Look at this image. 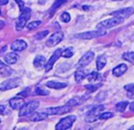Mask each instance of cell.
I'll return each mask as SVG.
<instances>
[{"label": "cell", "mask_w": 134, "mask_h": 130, "mask_svg": "<svg viewBox=\"0 0 134 130\" xmlns=\"http://www.w3.org/2000/svg\"><path fill=\"white\" fill-rule=\"evenodd\" d=\"M87 79H88L89 82H94V81L102 80V75H99V73L96 72V71H92L89 74H87Z\"/></svg>", "instance_id": "24"}, {"label": "cell", "mask_w": 134, "mask_h": 130, "mask_svg": "<svg viewBox=\"0 0 134 130\" xmlns=\"http://www.w3.org/2000/svg\"><path fill=\"white\" fill-rule=\"evenodd\" d=\"M134 13V8L133 7H126V8H121V9H118V10H115L113 13H111L112 16H115V17H120V18H127L129 16H131L132 14Z\"/></svg>", "instance_id": "12"}, {"label": "cell", "mask_w": 134, "mask_h": 130, "mask_svg": "<svg viewBox=\"0 0 134 130\" xmlns=\"http://www.w3.org/2000/svg\"><path fill=\"white\" fill-rule=\"evenodd\" d=\"M127 69H128V67H127L126 64H119V65H117L116 67H114L112 69V73L115 77H120L127 71Z\"/></svg>", "instance_id": "15"}, {"label": "cell", "mask_w": 134, "mask_h": 130, "mask_svg": "<svg viewBox=\"0 0 134 130\" xmlns=\"http://www.w3.org/2000/svg\"><path fill=\"white\" fill-rule=\"evenodd\" d=\"M26 47H27V43L25 41H23V40H16L10 45V48L14 51H22Z\"/></svg>", "instance_id": "14"}, {"label": "cell", "mask_w": 134, "mask_h": 130, "mask_svg": "<svg viewBox=\"0 0 134 130\" xmlns=\"http://www.w3.org/2000/svg\"><path fill=\"white\" fill-rule=\"evenodd\" d=\"M68 0H57L54 3H53V5H52V7H51V9H50V16L53 14V12L55 10V9H58L63 3H65V2H67Z\"/></svg>", "instance_id": "26"}, {"label": "cell", "mask_w": 134, "mask_h": 130, "mask_svg": "<svg viewBox=\"0 0 134 130\" xmlns=\"http://www.w3.org/2000/svg\"><path fill=\"white\" fill-rule=\"evenodd\" d=\"M93 58H94V52L91 51V50L87 51V52L79 60L77 66H79V67H85V66H87L88 64L91 63V61L93 60Z\"/></svg>", "instance_id": "11"}, {"label": "cell", "mask_w": 134, "mask_h": 130, "mask_svg": "<svg viewBox=\"0 0 134 130\" xmlns=\"http://www.w3.org/2000/svg\"><path fill=\"white\" fill-rule=\"evenodd\" d=\"M45 65H46V60H45V58H44L43 56L38 55V56L35 58V60H34V66L37 67V68H42V67H45Z\"/></svg>", "instance_id": "18"}, {"label": "cell", "mask_w": 134, "mask_h": 130, "mask_svg": "<svg viewBox=\"0 0 134 130\" xmlns=\"http://www.w3.org/2000/svg\"><path fill=\"white\" fill-rule=\"evenodd\" d=\"M4 110H5V106L0 105V114H4Z\"/></svg>", "instance_id": "36"}, {"label": "cell", "mask_w": 134, "mask_h": 130, "mask_svg": "<svg viewBox=\"0 0 134 130\" xmlns=\"http://www.w3.org/2000/svg\"><path fill=\"white\" fill-rule=\"evenodd\" d=\"M104 110V105H97L95 107H93L92 109H90L86 115H85V121L88 122V123H92V122H95L98 117H99V114L102 113V111Z\"/></svg>", "instance_id": "2"}, {"label": "cell", "mask_w": 134, "mask_h": 130, "mask_svg": "<svg viewBox=\"0 0 134 130\" xmlns=\"http://www.w3.org/2000/svg\"><path fill=\"white\" fill-rule=\"evenodd\" d=\"M85 88L88 91H95L98 88V85H89V84H87V85H85Z\"/></svg>", "instance_id": "35"}, {"label": "cell", "mask_w": 134, "mask_h": 130, "mask_svg": "<svg viewBox=\"0 0 134 130\" xmlns=\"http://www.w3.org/2000/svg\"><path fill=\"white\" fill-rule=\"evenodd\" d=\"M12 72H13V70L6 64H4L2 61H0V74L3 77H8L12 74Z\"/></svg>", "instance_id": "20"}, {"label": "cell", "mask_w": 134, "mask_h": 130, "mask_svg": "<svg viewBox=\"0 0 134 130\" xmlns=\"http://www.w3.org/2000/svg\"><path fill=\"white\" fill-rule=\"evenodd\" d=\"M130 129H133V130H134V126H132V127H130Z\"/></svg>", "instance_id": "40"}, {"label": "cell", "mask_w": 134, "mask_h": 130, "mask_svg": "<svg viewBox=\"0 0 134 130\" xmlns=\"http://www.w3.org/2000/svg\"><path fill=\"white\" fill-rule=\"evenodd\" d=\"M4 25H5V23H4V21H2V20H0V29H2V28L4 27Z\"/></svg>", "instance_id": "38"}, {"label": "cell", "mask_w": 134, "mask_h": 130, "mask_svg": "<svg viewBox=\"0 0 134 130\" xmlns=\"http://www.w3.org/2000/svg\"><path fill=\"white\" fill-rule=\"evenodd\" d=\"M63 32L61 31H57V32H53L50 38H48V40L46 41V45L49 46V47H52V46H55L58 45L62 40H63Z\"/></svg>", "instance_id": "8"}, {"label": "cell", "mask_w": 134, "mask_h": 130, "mask_svg": "<svg viewBox=\"0 0 134 130\" xmlns=\"http://www.w3.org/2000/svg\"><path fill=\"white\" fill-rule=\"evenodd\" d=\"M130 110H131V111H133V112H134V102H133V103H131V104H130Z\"/></svg>", "instance_id": "39"}, {"label": "cell", "mask_w": 134, "mask_h": 130, "mask_svg": "<svg viewBox=\"0 0 134 130\" xmlns=\"http://www.w3.org/2000/svg\"><path fill=\"white\" fill-rule=\"evenodd\" d=\"M35 93L38 94V95H47L49 92H48V90L44 89L43 87H41V86H37V87H36V90H35Z\"/></svg>", "instance_id": "28"}, {"label": "cell", "mask_w": 134, "mask_h": 130, "mask_svg": "<svg viewBox=\"0 0 134 130\" xmlns=\"http://www.w3.org/2000/svg\"><path fill=\"white\" fill-rule=\"evenodd\" d=\"M61 20L63 21V22H69L70 21V19H71V17H70V15H69V13H66V12H64V13H62V15H61Z\"/></svg>", "instance_id": "31"}, {"label": "cell", "mask_w": 134, "mask_h": 130, "mask_svg": "<svg viewBox=\"0 0 134 130\" xmlns=\"http://www.w3.org/2000/svg\"><path fill=\"white\" fill-rule=\"evenodd\" d=\"M106 35V30H104L103 28L100 29H95V30H89V31H85V32H81V34H76L74 37L79 38V39H85V40H89V39H94V38H98Z\"/></svg>", "instance_id": "3"}, {"label": "cell", "mask_w": 134, "mask_h": 130, "mask_svg": "<svg viewBox=\"0 0 134 130\" xmlns=\"http://www.w3.org/2000/svg\"><path fill=\"white\" fill-rule=\"evenodd\" d=\"M9 105H10L12 109L18 110V109H20L24 105V99L20 98V96H15V98L9 100Z\"/></svg>", "instance_id": "13"}, {"label": "cell", "mask_w": 134, "mask_h": 130, "mask_svg": "<svg viewBox=\"0 0 134 130\" xmlns=\"http://www.w3.org/2000/svg\"><path fill=\"white\" fill-rule=\"evenodd\" d=\"M0 15H1V9H0Z\"/></svg>", "instance_id": "42"}, {"label": "cell", "mask_w": 134, "mask_h": 130, "mask_svg": "<svg viewBox=\"0 0 134 130\" xmlns=\"http://www.w3.org/2000/svg\"><path fill=\"white\" fill-rule=\"evenodd\" d=\"M122 59L134 64V51H129V52H125L122 55Z\"/></svg>", "instance_id": "25"}, {"label": "cell", "mask_w": 134, "mask_h": 130, "mask_svg": "<svg viewBox=\"0 0 134 130\" xmlns=\"http://www.w3.org/2000/svg\"><path fill=\"white\" fill-rule=\"evenodd\" d=\"M85 78H87V73H86V71H85L84 69L79 68V69L75 71V73H74L75 82H76V83H80V82H81L82 80H84Z\"/></svg>", "instance_id": "22"}, {"label": "cell", "mask_w": 134, "mask_h": 130, "mask_svg": "<svg viewBox=\"0 0 134 130\" xmlns=\"http://www.w3.org/2000/svg\"><path fill=\"white\" fill-rule=\"evenodd\" d=\"M124 22V18H120V17H113L111 19H107V20H104V21H100L99 23H97L96 27L97 28H111V27H114L116 25H119Z\"/></svg>", "instance_id": "1"}, {"label": "cell", "mask_w": 134, "mask_h": 130, "mask_svg": "<svg viewBox=\"0 0 134 130\" xmlns=\"http://www.w3.org/2000/svg\"><path fill=\"white\" fill-rule=\"evenodd\" d=\"M48 34V30H44V31H41V32H38L36 36H35V38L36 39H38V40H40V39H42V38H44L46 35Z\"/></svg>", "instance_id": "34"}, {"label": "cell", "mask_w": 134, "mask_h": 130, "mask_svg": "<svg viewBox=\"0 0 134 130\" xmlns=\"http://www.w3.org/2000/svg\"><path fill=\"white\" fill-rule=\"evenodd\" d=\"M86 99H87V98H83V96H74V98L70 99L66 104L69 105V106H71V107H74V106H77V105H80L81 103H83Z\"/></svg>", "instance_id": "21"}, {"label": "cell", "mask_w": 134, "mask_h": 130, "mask_svg": "<svg viewBox=\"0 0 134 130\" xmlns=\"http://www.w3.org/2000/svg\"><path fill=\"white\" fill-rule=\"evenodd\" d=\"M125 89H126L128 92L134 94V84H133V83H131V84H127V85L125 86Z\"/></svg>", "instance_id": "33"}, {"label": "cell", "mask_w": 134, "mask_h": 130, "mask_svg": "<svg viewBox=\"0 0 134 130\" xmlns=\"http://www.w3.org/2000/svg\"><path fill=\"white\" fill-rule=\"evenodd\" d=\"M29 17H30V9H29V8H23V9H22V13H21V15H20V17L18 18L17 23H16V28H17V30L22 29V28L26 25V23H27Z\"/></svg>", "instance_id": "6"}, {"label": "cell", "mask_w": 134, "mask_h": 130, "mask_svg": "<svg viewBox=\"0 0 134 130\" xmlns=\"http://www.w3.org/2000/svg\"><path fill=\"white\" fill-rule=\"evenodd\" d=\"M112 116H113V113L112 112H103V113L99 114V117L98 118H100V120H107V118H110Z\"/></svg>", "instance_id": "32"}, {"label": "cell", "mask_w": 134, "mask_h": 130, "mask_svg": "<svg viewBox=\"0 0 134 130\" xmlns=\"http://www.w3.org/2000/svg\"><path fill=\"white\" fill-rule=\"evenodd\" d=\"M40 25H41V21L37 20V21H31V22H29L26 26H27L28 29H35V28H37V27L40 26Z\"/></svg>", "instance_id": "29"}, {"label": "cell", "mask_w": 134, "mask_h": 130, "mask_svg": "<svg viewBox=\"0 0 134 130\" xmlns=\"http://www.w3.org/2000/svg\"><path fill=\"white\" fill-rule=\"evenodd\" d=\"M73 107L69 106V105H63V106H59V107H50V108H47L46 112L48 114H53V115H61V114H64V113H68L72 110Z\"/></svg>", "instance_id": "7"}, {"label": "cell", "mask_w": 134, "mask_h": 130, "mask_svg": "<svg viewBox=\"0 0 134 130\" xmlns=\"http://www.w3.org/2000/svg\"><path fill=\"white\" fill-rule=\"evenodd\" d=\"M62 56V49H55L54 51H53V53L51 55V57H50V59L48 60V62H46V65H45V71H49L51 68H52V66H53V64L57 62V60L60 58Z\"/></svg>", "instance_id": "9"}, {"label": "cell", "mask_w": 134, "mask_h": 130, "mask_svg": "<svg viewBox=\"0 0 134 130\" xmlns=\"http://www.w3.org/2000/svg\"><path fill=\"white\" fill-rule=\"evenodd\" d=\"M19 57L16 52H9V53H6L4 56V61L7 63V64H15L17 63Z\"/></svg>", "instance_id": "17"}, {"label": "cell", "mask_w": 134, "mask_h": 130, "mask_svg": "<svg viewBox=\"0 0 134 130\" xmlns=\"http://www.w3.org/2000/svg\"><path fill=\"white\" fill-rule=\"evenodd\" d=\"M7 2H8V0H0V5H5V4H7Z\"/></svg>", "instance_id": "37"}, {"label": "cell", "mask_w": 134, "mask_h": 130, "mask_svg": "<svg viewBox=\"0 0 134 130\" xmlns=\"http://www.w3.org/2000/svg\"><path fill=\"white\" fill-rule=\"evenodd\" d=\"M20 84V79L16 78V79H10V80H6L4 81L2 84H0V90L4 91V90H8L12 88H16L18 85Z\"/></svg>", "instance_id": "10"}, {"label": "cell", "mask_w": 134, "mask_h": 130, "mask_svg": "<svg viewBox=\"0 0 134 130\" xmlns=\"http://www.w3.org/2000/svg\"><path fill=\"white\" fill-rule=\"evenodd\" d=\"M47 115L48 113H45V112H35V113L32 112V114L29 116V120L31 122H40V121L46 120Z\"/></svg>", "instance_id": "16"}, {"label": "cell", "mask_w": 134, "mask_h": 130, "mask_svg": "<svg viewBox=\"0 0 134 130\" xmlns=\"http://www.w3.org/2000/svg\"><path fill=\"white\" fill-rule=\"evenodd\" d=\"M106 63H107V59H106L105 56L102 55V56L97 57V59H96V69L97 70H102L105 67Z\"/></svg>", "instance_id": "23"}, {"label": "cell", "mask_w": 134, "mask_h": 130, "mask_svg": "<svg viewBox=\"0 0 134 130\" xmlns=\"http://www.w3.org/2000/svg\"><path fill=\"white\" fill-rule=\"evenodd\" d=\"M129 104H128V102H119V103H117L116 104V106H115V109L118 111V112H122V111H125L126 110V108H127V106H128Z\"/></svg>", "instance_id": "27"}, {"label": "cell", "mask_w": 134, "mask_h": 130, "mask_svg": "<svg viewBox=\"0 0 134 130\" xmlns=\"http://www.w3.org/2000/svg\"><path fill=\"white\" fill-rule=\"evenodd\" d=\"M46 86L49 88H53V89H62V88L66 87L67 84L62 83V82H57V81H48L46 83Z\"/></svg>", "instance_id": "19"}, {"label": "cell", "mask_w": 134, "mask_h": 130, "mask_svg": "<svg viewBox=\"0 0 134 130\" xmlns=\"http://www.w3.org/2000/svg\"><path fill=\"white\" fill-rule=\"evenodd\" d=\"M72 55H73V51L71 48H66L65 50L62 51V57H64V58H71Z\"/></svg>", "instance_id": "30"}, {"label": "cell", "mask_w": 134, "mask_h": 130, "mask_svg": "<svg viewBox=\"0 0 134 130\" xmlns=\"http://www.w3.org/2000/svg\"><path fill=\"white\" fill-rule=\"evenodd\" d=\"M113 1H121V0H113Z\"/></svg>", "instance_id": "41"}, {"label": "cell", "mask_w": 134, "mask_h": 130, "mask_svg": "<svg viewBox=\"0 0 134 130\" xmlns=\"http://www.w3.org/2000/svg\"><path fill=\"white\" fill-rule=\"evenodd\" d=\"M38 107H39V102L38 101H30L26 104L24 103V105L20 108L19 115L20 116H27V115L31 114Z\"/></svg>", "instance_id": "4"}, {"label": "cell", "mask_w": 134, "mask_h": 130, "mask_svg": "<svg viewBox=\"0 0 134 130\" xmlns=\"http://www.w3.org/2000/svg\"><path fill=\"white\" fill-rule=\"evenodd\" d=\"M76 117L74 115H67L66 117L62 118L57 125H55V129L57 130H66L71 128V126L73 125V123L75 122Z\"/></svg>", "instance_id": "5"}]
</instances>
